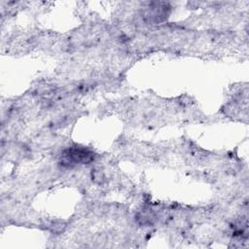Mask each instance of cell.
Listing matches in <instances>:
<instances>
[{
    "label": "cell",
    "mask_w": 249,
    "mask_h": 249,
    "mask_svg": "<svg viewBox=\"0 0 249 249\" xmlns=\"http://www.w3.org/2000/svg\"><path fill=\"white\" fill-rule=\"evenodd\" d=\"M63 164H79L88 163L93 159V153L81 147H72L63 152L62 156Z\"/></svg>",
    "instance_id": "obj_1"
}]
</instances>
